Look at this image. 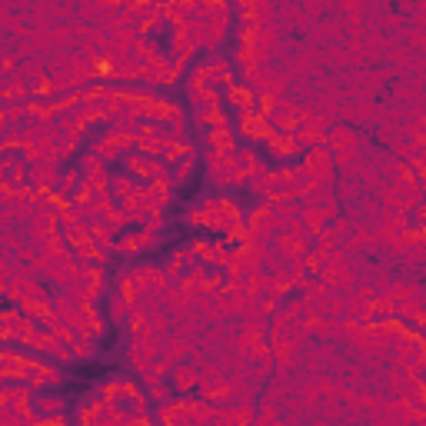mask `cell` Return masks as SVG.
<instances>
[{"instance_id": "8992f818", "label": "cell", "mask_w": 426, "mask_h": 426, "mask_svg": "<svg viewBox=\"0 0 426 426\" xmlns=\"http://www.w3.org/2000/svg\"><path fill=\"white\" fill-rule=\"evenodd\" d=\"M223 100H227V106H233L237 114L257 110V90H253L250 84H237V80H233L230 87H223Z\"/></svg>"}, {"instance_id": "4dcf8cb0", "label": "cell", "mask_w": 426, "mask_h": 426, "mask_svg": "<svg viewBox=\"0 0 426 426\" xmlns=\"http://www.w3.org/2000/svg\"><path fill=\"white\" fill-rule=\"evenodd\" d=\"M34 407L40 410V417H60L67 410V400H57V397H37Z\"/></svg>"}, {"instance_id": "8d00e7d4", "label": "cell", "mask_w": 426, "mask_h": 426, "mask_svg": "<svg viewBox=\"0 0 426 426\" xmlns=\"http://www.w3.org/2000/svg\"><path fill=\"white\" fill-rule=\"evenodd\" d=\"M330 4H333V0H300V7L307 10V14H310L313 20H317V17H323V14H327V10H330Z\"/></svg>"}, {"instance_id": "5bb4252c", "label": "cell", "mask_w": 426, "mask_h": 426, "mask_svg": "<svg viewBox=\"0 0 426 426\" xmlns=\"http://www.w3.org/2000/svg\"><path fill=\"white\" fill-rule=\"evenodd\" d=\"M90 150H94V154H100L104 160H124V157H127V147L120 144V137L110 134V130H106L104 137H97V140L90 144Z\"/></svg>"}, {"instance_id": "4fadbf2b", "label": "cell", "mask_w": 426, "mask_h": 426, "mask_svg": "<svg viewBox=\"0 0 426 426\" xmlns=\"http://www.w3.org/2000/svg\"><path fill=\"white\" fill-rule=\"evenodd\" d=\"M190 347H194V340H187L184 333H177V330H170L164 337V357L170 360V363H180V360L190 357Z\"/></svg>"}, {"instance_id": "3957f363", "label": "cell", "mask_w": 426, "mask_h": 426, "mask_svg": "<svg viewBox=\"0 0 426 426\" xmlns=\"http://www.w3.org/2000/svg\"><path fill=\"white\" fill-rule=\"evenodd\" d=\"M237 130H240L250 144H267L277 127H273L270 117H263L260 110H250V114H237Z\"/></svg>"}, {"instance_id": "4316f807", "label": "cell", "mask_w": 426, "mask_h": 426, "mask_svg": "<svg viewBox=\"0 0 426 426\" xmlns=\"http://www.w3.org/2000/svg\"><path fill=\"white\" fill-rule=\"evenodd\" d=\"M154 4H157V0H124V17L130 20V24H140V20L150 14Z\"/></svg>"}, {"instance_id": "9c48e42d", "label": "cell", "mask_w": 426, "mask_h": 426, "mask_svg": "<svg viewBox=\"0 0 426 426\" xmlns=\"http://www.w3.org/2000/svg\"><path fill=\"white\" fill-rule=\"evenodd\" d=\"M24 400H37V390L30 387V380H4L0 387V407H14Z\"/></svg>"}, {"instance_id": "6da1fadb", "label": "cell", "mask_w": 426, "mask_h": 426, "mask_svg": "<svg viewBox=\"0 0 426 426\" xmlns=\"http://www.w3.org/2000/svg\"><path fill=\"white\" fill-rule=\"evenodd\" d=\"M300 164L307 167V174H310L313 184H337V160H333V150H330L327 144L307 147Z\"/></svg>"}, {"instance_id": "7c38bea8", "label": "cell", "mask_w": 426, "mask_h": 426, "mask_svg": "<svg viewBox=\"0 0 426 426\" xmlns=\"http://www.w3.org/2000/svg\"><path fill=\"white\" fill-rule=\"evenodd\" d=\"M204 140L210 150H220V154H237L240 150L237 137L230 134V127H210V130H204Z\"/></svg>"}, {"instance_id": "d6a6232c", "label": "cell", "mask_w": 426, "mask_h": 426, "mask_svg": "<svg viewBox=\"0 0 426 426\" xmlns=\"http://www.w3.org/2000/svg\"><path fill=\"white\" fill-rule=\"evenodd\" d=\"M184 220H187V227H194V230H207V227H210V213H207L200 204H194L184 213Z\"/></svg>"}, {"instance_id": "cb8c5ba5", "label": "cell", "mask_w": 426, "mask_h": 426, "mask_svg": "<svg viewBox=\"0 0 426 426\" xmlns=\"http://www.w3.org/2000/svg\"><path fill=\"white\" fill-rule=\"evenodd\" d=\"M110 190H114L117 204H120V200H127V197H137L144 187L134 184V174H117V177H110Z\"/></svg>"}, {"instance_id": "5b68a950", "label": "cell", "mask_w": 426, "mask_h": 426, "mask_svg": "<svg viewBox=\"0 0 426 426\" xmlns=\"http://www.w3.org/2000/svg\"><path fill=\"white\" fill-rule=\"evenodd\" d=\"M267 150H270L277 160H293V157H303L307 147L300 144L297 134H283V130H273L270 140H267Z\"/></svg>"}, {"instance_id": "ffe728a7", "label": "cell", "mask_w": 426, "mask_h": 426, "mask_svg": "<svg viewBox=\"0 0 426 426\" xmlns=\"http://www.w3.org/2000/svg\"><path fill=\"white\" fill-rule=\"evenodd\" d=\"M363 190L367 187L360 184V180H353V177H343L340 174V180H337V194H340V200L347 207H357L360 200H363Z\"/></svg>"}, {"instance_id": "7402d4cb", "label": "cell", "mask_w": 426, "mask_h": 426, "mask_svg": "<svg viewBox=\"0 0 426 426\" xmlns=\"http://www.w3.org/2000/svg\"><path fill=\"white\" fill-rule=\"evenodd\" d=\"M80 184H84V170H80V167H67V170H64V177H60L57 194L64 197V200H70V204H74V194L80 190Z\"/></svg>"}, {"instance_id": "30bf717a", "label": "cell", "mask_w": 426, "mask_h": 426, "mask_svg": "<svg viewBox=\"0 0 426 426\" xmlns=\"http://www.w3.org/2000/svg\"><path fill=\"white\" fill-rule=\"evenodd\" d=\"M247 187H250V194L257 197V200H270L273 194H277V187H280V180H277V170H270V167H260L257 174L247 180Z\"/></svg>"}, {"instance_id": "ac0fdd59", "label": "cell", "mask_w": 426, "mask_h": 426, "mask_svg": "<svg viewBox=\"0 0 426 426\" xmlns=\"http://www.w3.org/2000/svg\"><path fill=\"white\" fill-rule=\"evenodd\" d=\"M260 154L253 150V147H240L237 150V174H240V180H243V187H247V180H250L257 170H260Z\"/></svg>"}, {"instance_id": "9a60e30c", "label": "cell", "mask_w": 426, "mask_h": 426, "mask_svg": "<svg viewBox=\"0 0 426 426\" xmlns=\"http://www.w3.org/2000/svg\"><path fill=\"white\" fill-rule=\"evenodd\" d=\"M343 30H347V24H343V20H323V24L310 27L307 34H310L313 44H337V40L343 37Z\"/></svg>"}, {"instance_id": "f35d334b", "label": "cell", "mask_w": 426, "mask_h": 426, "mask_svg": "<svg viewBox=\"0 0 426 426\" xmlns=\"http://www.w3.org/2000/svg\"><path fill=\"white\" fill-rule=\"evenodd\" d=\"M144 227H150V230H157V233H164V230H167V217H164V210H154V213H150Z\"/></svg>"}, {"instance_id": "277c9868", "label": "cell", "mask_w": 426, "mask_h": 426, "mask_svg": "<svg viewBox=\"0 0 426 426\" xmlns=\"http://www.w3.org/2000/svg\"><path fill=\"white\" fill-rule=\"evenodd\" d=\"M60 160H37V164H30V187H37V190H57L60 187Z\"/></svg>"}, {"instance_id": "52a82bcc", "label": "cell", "mask_w": 426, "mask_h": 426, "mask_svg": "<svg viewBox=\"0 0 426 426\" xmlns=\"http://www.w3.org/2000/svg\"><path fill=\"white\" fill-rule=\"evenodd\" d=\"M300 220H303V227H307L310 237H320V233L327 230V223L333 220V217H330L327 207L313 204V200H303V204H300Z\"/></svg>"}, {"instance_id": "2e32d148", "label": "cell", "mask_w": 426, "mask_h": 426, "mask_svg": "<svg viewBox=\"0 0 426 426\" xmlns=\"http://www.w3.org/2000/svg\"><path fill=\"white\" fill-rule=\"evenodd\" d=\"M233 24L227 20H204V50H220Z\"/></svg>"}, {"instance_id": "44dd1931", "label": "cell", "mask_w": 426, "mask_h": 426, "mask_svg": "<svg viewBox=\"0 0 426 426\" xmlns=\"http://www.w3.org/2000/svg\"><path fill=\"white\" fill-rule=\"evenodd\" d=\"M20 310L34 320H44L54 313V297H20Z\"/></svg>"}, {"instance_id": "e575fe53", "label": "cell", "mask_w": 426, "mask_h": 426, "mask_svg": "<svg viewBox=\"0 0 426 426\" xmlns=\"http://www.w3.org/2000/svg\"><path fill=\"white\" fill-rule=\"evenodd\" d=\"M147 397H150V403H157V407H160V403H170V390H167V383L164 380H160V383H147Z\"/></svg>"}, {"instance_id": "83f0119b", "label": "cell", "mask_w": 426, "mask_h": 426, "mask_svg": "<svg viewBox=\"0 0 426 426\" xmlns=\"http://www.w3.org/2000/svg\"><path fill=\"white\" fill-rule=\"evenodd\" d=\"M164 273H167V280H170V283H177V280H180V277H184V273H187V260H184V247H177V250L170 253V260H167Z\"/></svg>"}, {"instance_id": "f546056e", "label": "cell", "mask_w": 426, "mask_h": 426, "mask_svg": "<svg viewBox=\"0 0 426 426\" xmlns=\"http://www.w3.org/2000/svg\"><path fill=\"white\" fill-rule=\"evenodd\" d=\"M174 184L180 187V184H187L190 177H194V170H197V157H180V160H174Z\"/></svg>"}, {"instance_id": "d6986e66", "label": "cell", "mask_w": 426, "mask_h": 426, "mask_svg": "<svg viewBox=\"0 0 426 426\" xmlns=\"http://www.w3.org/2000/svg\"><path fill=\"white\" fill-rule=\"evenodd\" d=\"M54 124L60 127V134H67V137H84L87 134V120H84V114L80 110H70V114H57V120Z\"/></svg>"}, {"instance_id": "d4e9b609", "label": "cell", "mask_w": 426, "mask_h": 426, "mask_svg": "<svg viewBox=\"0 0 426 426\" xmlns=\"http://www.w3.org/2000/svg\"><path fill=\"white\" fill-rule=\"evenodd\" d=\"M77 44L74 24H54V50H77Z\"/></svg>"}, {"instance_id": "603a6c76", "label": "cell", "mask_w": 426, "mask_h": 426, "mask_svg": "<svg viewBox=\"0 0 426 426\" xmlns=\"http://www.w3.org/2000/svg\"><path fill=\"white\" fill-rule=\"evenodd\" d=\"M130 310H134V303L127 300L124 293H106V320H114V323H120V320L130 317Z\"/></svg>"}, {"instance_id": "7a4b0ae2", "label": "cell", "mask_w": 426, "mask_h": 426, "mask_svg": "<svg viewBox=\"0 0 426 426\" xmlns=\"http://www.w3.org/2000/svg\"><path fill=\"white\" fill-rule=\"evenodd\" d=\"M313 237H307V233H290V230H280L277 237H273V250L280 253L287 263H293V260H303L307 253H310V247H313Z\"/></svg>"}, {"instance_id": "e0dca14e", "label": "cell", "mask_w": 426, "mask_h": 426, "mask_svg": "<svg viewBox=\"0 0 426 426\" xmlns=\"http://www.w3.org/2000/svg\"><path fill=\"white\" fill-rule=\"evenodd\" d=\"M194 124L210 130V127H230V117L223 106H197L194 110Z\"/></svg>"}, {"instance_id": "1f68e13d", "label": "cell", "mask_w": 426, "mask_h": 426, "mask_svg": "<svg viewBox=\"0 0 426 426\" xmlns=\"http://www.w3.org/2000/svg\"><path fill=\"white\" fill-rule=\"evenodd\" d=\"M114 253H120V257H137L140 250V243H137V233H120L114 243Z\"/></svg>"}, {"instance_id": "484cf974", "label": "cell", "mask_w": 426, "mask_h": 426, "mask_svg": "<svg viewBox=\"0 0 426 426\" xmlns=\"http://www.w3.org/2000/svg\"><path fill=\"white\" fill-rule=\"evenodd\" d=\"M64 237H67L70 250H80L84 243L94 240V233H90V223H87V220H80L77 227H70V230H64Z\"/></svg>"}, {"instance_id": "d590c367", "label": "cell", "mask_w": 426, "mask_h": 426, "mask_svg": "<svg viewBox=\"0 0 426 426\" xmlns=\"http://www.w3.org/2000/svg\"><path fill=\"white\" fill-rule=\"evenodd\" d=\"M167 134L177 137V140H184V137H187V114H184V110H177V114L170 117V124H167Z\"/></svg>"}, {"instance_id": "f1b7e54d", "label": "cell", "mask_w": 426, "mask_h": 426, "mask_svg": "<svg viewBox=\"0 0 426 426\" xmlns=\"http://www.w3.org/2000/svg\"><path fill=\"white\" fill-rule=\"evenodd\" d=\"M323 313H327L330 320H340V317H347V293H340V290H330L327 303H323Z\"/></svg>"}, {"instance_id": "74e56055", "label": "cell", "mask_w": 426, "mask_h": 426, "mask_svg": "<svg viewBox=\"0 0 426 426\" xmlns=\"http://www.w3.org/2000/svg\"><path fill=\"white\" fill-rule=\"evenodd\" d=\"M77 147H80V137H60V160H70V157H77Z\"/></svg>"}, {"instance_id": "8fae6325", "label": "cell", "mask_w": 426, "mask_h": 426, "mask_svg": "<svg viewBox=\"0 0 426 426\" xmlns=\"http://www.w3.org/2000/svg\"><path fill=\"white\" fill-rule=\"evenodd\" d=\"M413 383H417V377H413L410 370H403V367H390L387 370V393L390 397H407L410 400Z\"/></svg>"}, {"instance_id": "836d02e7", "label": "cell", "mask_w": 426, "mask_h": 426, "mask_svg": "<svg viewBox=\"0 0 426 426\" xmlns=\"http://www.w3.org/2000/svg\"><path fill=\"white\" fill-rule=\"evenodd\" d=\"M280 403H273V400H260V407H257V420L253 423H273V420H280Z\"/></svg>"}, {"instance_id": "ba28073f", "label": "cell", "mask_w": 426, "mask_h": 426, "mask_svg": "<svg viewBox=\"0 0 426 426\" xmlns=\"http://www.w3.org/2000/svg\"><path fill=\"white\" fill-rule=\"evenodd\" d=\"M170 377H174L177 393H194V390H200V367H197L194 360H180Z\"/></svg>"}, {"instance_id": "ab89813d", "label": "cell", "mask_w": 426, "mask_h": 426, "mask_svg": "<svg viewBox=\"0 0 426 426\" xmlns=\"http://www.w3.org/2000/svg\"><path fill=\"white\" fill-rule=\"evenodd\" d=\"M410 403H426V377H417L413 393H410Z\"/></svg>"}]
</instances>
